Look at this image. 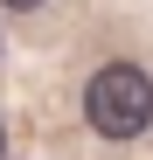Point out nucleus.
<instances>
[{"label": "nucleus", "mask_w": 153, "mask_h": 160, "mask_svg": "<svg viewBox=\"0 0 153 160\" xmlns=\"http://www.w3.org/2000/svg\"><path fill=\"white\" fill-rule=\"evenodd\" d=\"M7 7H42V0H7Z\"/></svg>", "instance_id": "obj_3"}, {"label": "nucleus", "mask_w": 153, "mask_h": 160, "mask_svg": "<svg viewBox=\"0 0 153 160\" xmlns=\"http://www.w3.org/2000/svg\"><path fill=\"white\" fill-rule=\"evenodd\" d=\"M0 160H7V125H0Z\"/></svg>", "instance_id": "obj_2"}, {"label": "nucleus", "mask_w": 153, "mask_h": 160, "mask_svg": "<svg viewBox=\"0 0 153 160\" xmlns=\"http://www.w3.org/2000/svg\"><path fill=\"white\" fill-rule=\"evenodd\" d=\"M84 118H91V132H105V139H139L153 125V77L139 63H105L84 84Z\"/></svg>", "instance_id": "obj_1"}]
</instances>
